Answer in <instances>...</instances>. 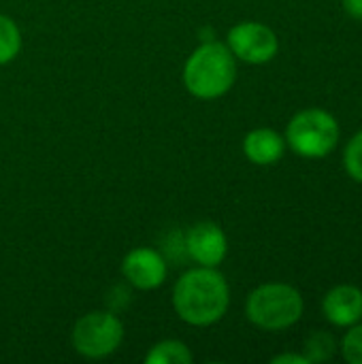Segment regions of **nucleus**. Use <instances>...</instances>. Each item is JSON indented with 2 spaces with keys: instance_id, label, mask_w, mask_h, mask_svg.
Wrapping results in <instances>:
<instances>
[{
  "instance_id": "nucleus-1",
  "label": "nucleus",
  "mask_w": 362,
  "mask_h": 364,
  "mask_svg": "<svg viewBox=\"0 0 362 364\" xmlns=\"http://www.w3.org/2000/svg\"><path fill=\"white\" fill-rule=\"evenodd\" d=\"M228 284L213 267L190 269L173 288L175 314L190 326H211L220 322L228 311Z\"/></svg>"
},
{
  "instance_id": "nucleus-2",
  "label": "nucleus",
  "mask_w": 362,
  "mask_h": 364,
  "mask_svg": "<svg viewBox=\"0 0 362 364\" xmlns=\"http://www.w3.org/2000/svg\"><path fill=\"white\" fill-rule=\"evenodd\" d=\"M237 79V58L228 45L218 41H205L183 66L186 90L201 98L213 100L224 96Z\"/></svg>"
},
{
  "instance_id": "nucleus-3",
  "label": "nucleus",
  "mask_w": 362,
  "mask_h": 364,
  "mask_svg": "<svg viewBox=\"0 0 362 364\" xmlns=\"http://www.w3.org/2000/svg\"><path fill=\"white\" fill-rule=\"evenodd\" d=\"M247 320L262 331H284L303 316V296L288 284H265L245 303Z\"/></svg>"
},
{
  "instance_id": "nucleus-4",
  "label": "nucleus",
  "mask_w": 362,
  "mask_h": 364,
  "mask_svg": "<svg viewBox=\"0 0 362 364\" xmlns=\"http://www.w3.org/2000/svg\"><path fill=\"white\" fill-rule=\"evenodd\" d=\"M286 141L303 158H324L339 141V124L324 109H305L290 119Z\"/></svg>"
},
{
  "instance_id": "nucleus-5",
  "label": "nucleus",
  "mask_w": 362,
  "mask_h": 364,
  "mask_svg": "<svg viewBox=\"0 0 362 364\" xmlns=\"http://www.w3.org/2000/svg\"><path fill=\"white\" fill-rule=\"evenodd\" d=\"M124 339V324L115 314L92 311L77 320L73 328V348L90 360L111 356Z\"/></svg>"
},
{
  "instance_id": "nucleus-6",
  "label": "nucleus",
  "mask_w": 362,
  "mask_h": 364,
  "mask_svg": "<svg viewBox=\"0 0 362 364\" xmlns=\"http://www.w3.org/2000/svg\"><path fill=\"white\" fill-rule=\"evenodd\" d=\"M228 49L247 64H265L275 58L280 43L275 32L258 21H241L228 32Z\"/></svg>"
},
{
  "instance_id": "nucleus-7",
  "label": "nucleus",
  "mask_w": 362,
  "mask_h": 364,
  "mask_svg": "<svg viewBox=\"0 0 362 364\" xmlns=\"http://www.w3.org/2000/svg\"><path fill=\"white\" fill-rule=\"evenodd\" d=\"M122 273L130 286L139 290H156L164 284L169 267L160 252L151 247H137L124 258Z\"/></svg>"
},
{
  "instance_id": "nucleus-8",
  "label": "nucleus",
  "mask_w": 362,
  "mask_h": 364,
  "mask_svg": "<svg viewBox=\"0 0 362 364\" xmlns=\"http://www.w3.org/2000/svg\"><path fill=\"white\" fill-rule=\"evenodd\" d=\"M186 252L198 267H218L226 258L228 241L215 222H198L186 235Z\"/></svg>"
},
{
  "instance_id": "nucleus-9",
  "label": "nucleus",
  "mask_w": 362,
  "mask_h": 364,
  "mask_svg": "<svg viewBox=\"0 0 362 364\" xmlns=\"http://www.w3.org/2000/svg\"><path fill=\"white\" fill-rule=\"evenodd\" d=\"M324 316L335 326H352L362 318V292L354 286H337L324 296Z\"/></svg>"
},
{
  "instance_id": "nucleus-10",
  "label": "nucleus",
  "mask_w": 362,
  "mask_h": 364,
  "mask_svg": "<svg viewBox=\"0 0 362 364\" xmlns=\"http://www.w3.org/2000/svg\"><path fill=\"white\" fill-rule=\"evenodd\" d=\"M286 149L284 139L271 128H256L243 139V154L258 166H269L282 160Z\"/></svg>"
},
{
  "instance_id": "nucleus-11",
  "label": "nucleus",
  "mask_w": 362,
  "mask_h": 364,
  "mask_svg": "<svg viewBox=\"0 0 362 364\" xmlns=\"http://www.w3.org/2000/svg\"><path fill=\"white\" fill-rule=\"evenodd\" d=\"M194 360L190 348L183 341L166 339L149 348L145 363L147 364H190Z\"/></svg>"
},
{
  "instance_id": "nucleus-12",
  "label": "nucleus",
  "mask_w": 362,
  "mask_h": 364,
  "mask_svg": "<svg viewBox=\"0 0 362 364\" xmlns=\"http://www.w3.org/2000/svg\"><path fill=\"white\" fill-rule=\"evenodd\" d=\"M21 49V32L17 23L0 13V64H9Z\"/></svg>"
},
{
  "instance_id": "nucleus-13",
  "label": "nucleus",
  "mask_w": 362,
  "mask_h": 364,
  "mask_svg": "<svg viewBox=\"0 0 362 364\" xmlns=\"http://www.w3.org/2000/svg\"><path fill=\"white\" fill-rule=\"evenodd\" d=\"M335 354V337L326 331H314L305 341V358L309 363H326Z\"/></svg>"
},
{
  "instance_id": "nucleus-14",
  "label": "nucleus",
  "mask_w": 362,
  "mask_h": 364,
  "mask_svg": "<svg viewBox=\"0 0 362 364\" xmlns=\"http://www.w3.org/2000/svg\"><path fill=\"white\" fill-rule=\"evenodd\" d=\"M344 164H346V171L348 175L362 183V132H358L346 147V154H344Z\"/></svg>"
},
{
  "instance_id": "nucleus-15",
  "label": "nucleus",
  "mask_w": 362,
  "mask_h": 364,
  "mask_svg": "<svg viewBox=\"0 0 362 364\" xmlns=\"http://www.w3.org/2000/svg\"><path fill=\"white\" fill-rule=\"evenodd\" d=\"M344 358L350 364H362V326L352 328L341 343Z\"/></svg>"
},
{
  "instance_id": "nucleus-16",
  "label": "nucleus",
  "mask_w": 362,
  "mask_h": 364,
  "mask_svg": "<svg viewBox=\"0 0 362 364\" xmlns=\"http://www.w3.org/2000/svg\"><path fill=\"white\" fill-rule=\"evenodd\" d=\"M344 2V9L350 17L362 21V0H341Z\"/></svg>"
},
{
  "instance_id": "nucleus-17",
  "label": "nucleus",
  "mask_w": 362,
  "mask_h": 364,
  "mask_svg": "<svg viewBox=\"0 0 362 364\" xmlns=\"http://www.w3.org/2000/svg\"><path fill=\"white\" fill-rule=\"evenodd\" d=\"M273 364H309V360L305 356H299V354H282V356H275Z\"/></svg>"
}]
</instances>
